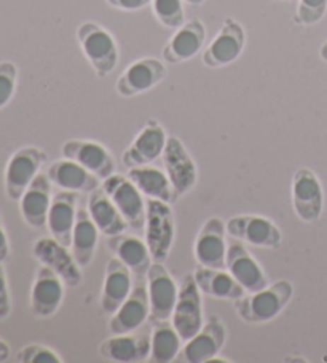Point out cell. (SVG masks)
I'll list each match as a JSON object with an SVG mask.
<instances>
[{"label":"cell","instance_id":"39","mask_svg":"<svg viewBox=\"0 0 327 363\" xmlns=\"http://www.w3.org/2000/svg\"><path fill=\"white\" fill-rule=\"evenodd\" d=\"M10 256V242L7 230L4 228V223L0 220V262H5Z\"/></svg>","mask_w":327,"mask_h":363},{"label":"cell","instance_id":"35","mask_svg":"<svg viewBox=\"0 0 327 363\" xmlns=\"http://www.w3.org/2000/svg\"><path fill=\"white\" fill-rule=\"evenodd\" d=\"M18 67L11 61L0 62V109L5 108L15 95Z\"/></svg>","mask_w":327,"mask_h":363},{"label":"cell","instance_id":"7","mask_svg":"<svg viewBox=\"0 0 327 363\" xmlns=\"http://www.w3.org/2000/svg\"><path fill=\"white\" fill-rule=\"evenodd\" d=\"M150 304V322L169 320L178 303L179 288L163 262L154 261L146 275Z\"/></svg>","mask_w":327,"mask_h":363},{"label":"cell","instance_id":"8","mask_svg":"<svg viewBox=\"0 0 327 363\" xmlns=\"http://www.w3.org/2000/svg\"><path fill=\"white\" fill-rule=\"evenodd\" d=\"M163 167L176 191V196L184 197L192 192L198 181V168L195 160L179 138H168L165 151L161 154Z\"/></svg>","mask_w":327,"mask_h":363},{"label":"cell","instance_id":"25","mask_svg":"<svg viewBox=\"0 0 327 363\" xmlns=\"http://www.w3.org/2000/svg\"><path fill=\"white\" fill-rule=\"evenodd\" d=\"M107 248L127 266L134 277L146 279L150 266H152V255L146 240L134 235L118 234L107 237Z\"/></svg>","mask_w":327,"mask_h":363},{"label":"cell","instance_id":"29","mask_svg":"<svg viewBox=\"0 0 327 363\" xmlns=\"http://www.w3.org/2000/svg\"><path fill=\"white\" fill-rule=\"evenodd\" d=\"M193 277L197 280L200 290L207 296L236 301L246 293V290L231 277L227 269H212L198 264Z\"/></svg>","mask_w":327,"mask_h":363},{"label":"cell","instance_id":"42","mask_svg":"<svg viewBox=\"0 0 327 363\" xmlns=\"http://www.w3.org/2000/svg\"><path fill=\"white\" fill-rule=\"evenodd\" d=\"M184 2H187L188 5H195V7H198V5L203 4L205 0H184Z\"/></svg>","mask_w":327,"mask_h":363},{"label":"cell","instance_id":"27","mask_svg":"<svg viewBox=\"0 0 327 363\" xmlns=\"http://www.w3.org/2000/svg\"><path fill=\"white\" fill-rule=\"evenodd\" d=\"M47 174L50 181H52V184L58 186L62 191L90 194L94 189L101 187V179L96 174L86 170L84 165L77 164L75 160L66 157L53 162V164L48 167Z\"/></svg>","mask_w":327,"mask_h":363},{"label":"cell","instance_id":"36","mask_svg":"<svg viewBox=\"0 0 327 363\" xmlns=\"http://www.w3.org/2000/svg\"><path fill=\"white\" fill-rule=\"evenodd\" d=\"M327 10V0H300L297 13H295V21L305 26H313V24L323 20Z\"/></svg>","mask_w":327,"mask_h":363},{"label":"cell","instance_id":"22","mask_svg":"<svg viewBox=\"0 0 327 363\" xmlns=\"http://www.w3.org/2000/svg\"><path fill=\"white\" fill-rule=\"evenodd\" d=\"M99 354L105 360L118 363H137L149 360L150 335L146 331L112 335L104 342H101Z\"/></svg>","mask_w":327,"mask_h":363},{"label":"cell","instance_id":"11","mask_svg":"<svg viewBox=\"0 0 327 363\" xmlns=\"http://www.w3.org/2000/svg\"><path fill=\"white\" fill-rule=\"evenodd\" d=\"M292 206L302 221L314 223L324 206L323 186L310 168H299L292 177Z\"/></svg>","mask_w":327,"mask_h":363},{"label":"cell","instance_id":"9","mask_svg":"<svg viewBox=\"0 0 327 363\" xmlns=\"http://www.w3.org/2000/svg\"><path fill=\"white\" fill-rule=\"evenodd\" d=\"M227 233L231 239L246 242L259 248L276 250L281 247L282 234L280 228L268 218L259 215H240L230 218Z\"/></svg>","mask_w":327,"mask_h":363},{"label":"cell","instance_id":"4","mask_svg":"<svg viewBox=\"0 0 327 363\" xmlns=\"http://www.w3.org/2000/svg\"><path fill=\"white\" fill-rule=\"evenodd\" d=\"M47 162V154L35 146L18 149L11 155L7 168H5V194L13 202H20L30 183L40 173L42 165Z\"/></svg>","mask_w":327,"mask_h":363},{"label":"cell","instance_id":"41","mask_svg":"<svg viewBox=\"0 0 327 363\" xmlns=\"http://www.w3.org/2000/svg\"><path fill=\"white\" fill-rule=\"evenodd\" d=\"M319 55H321V58H323L324 61H327V42L324 43L323 47H321V52H319Z\"/></svg>","mask_w":327,"mask_h":363},{"label":"cell","instance_id":"6","mask_svg":"<svg viewBox=\"0 0 327 363\" xmlns=\"http://www.w3.org/2000/svg\"><path fill=\"white\" fill-rule=\"evenodd\" d=\"M171 322L178 330L182 341L187 342L203 327V303L201 290L193 274H187L179 286L178 303L173 312Z\"/></svg>","mask_w":327,"mask_h":363},{"label":"cell","instance_id":"17","mask_svg":"<svg viewBox=\"0 0 327 363\" xmlns=\"http://www.w3.org/2000/svg\"><path fill=\"white\" fill-rule=\"evenodd\" d=\"M166 67L156 58H142L125 69L117 80V91L123 98L141 95L166 79Z\"/></svg>","mask_w":327,"mask_h":363},{"label":"cell","instance_id":"28","mask_svg":"<svg viewBox=\"0 0 327 363\" xmlns=\"http://www.w3.org/2000/svg\"><path fill=\"white\" fill-rule=\"evenodd\" d=\"M88 211H90L91 220L96 224L99 233L105 237L125 234L130 228L128 223L118 211L115 203L107 196L103 186L88 194Z\"/></svg>","mask_w":327,"mask_h":363},{"label":"cell","instance_id":"33","mask_svg":"<svg viewBox=\"0 0 327 363\" xmlns=\"http://www.w3.org/2000/svg\"><path fill=\"white\" fill-rule=\"evenodd\" d=\"M152 10L160 24L171 29H179L185 21L182 0H152Z\"/></svg>","mask_w":327,"mask_h":363},{"label":"cell","instance_id":"31","mask_svg":"<svg viewBox=\"0 0 327 363\" xmlns=\"http://www.w3.org/2000/svg\"><path fill=\"white\" fill-rule=\"evenodd\" d=\"M128 178L147 199L161 200L166 203H173L178 199L166 172H161L160 168L152 165L128 168Z\"/></svg>","mask_w":327,"mask_h":363},{"label":"cell","instance_id":"3","mask_svg":"<svg viewBox=\"0 0 327 363\" xmlns=\"http://www.w3.org/2000/svg\"><path fill=\"white\" fill-rule=\"evenodd\" d=\"M146 211V243L156 262H165L174 243V216L169 203L147 199Z\"/></svg>","mask_w":327,"mask_h":363},{"label":"cell","instance_id":"10","mask_svg":"<svg viewBox=\"0 0 327 363\" xmlns=\"http://www.w3.org/2000/svg\"><path fill=\"white\" fill-rule=\"evenodd\" d=\"M33 253L40 264L50 267L53 272L58 274L67 286L77 288L84 280L81 267L75 261L72 252H69L67 247L53 239V237H42V239L37 240L33 247Z\"/></svg>","mask_w":327,"mask_h":363},{"label":"cell","instance_id":"38","mask_svg":"<svg viewBox=\"0 0 327 363\" xmlns=\"http://www.w3.org/2000/svg\"><path fill=\"white\" fill-rule=\"evenodd\" d=\"M150 2H152V0H107V4H109L110 7L127 11L141 10L144 7H147Z\"/></svg>","mask_w":327,"mask_h":363},{"label":"cell","instance_id":"40","mask_svg":"<svg viewBox=\"0 0 327 363\" xmlns=\"http://www.w3.org/2000/svg\"><path fill=\"white\" fill-rule=\"evenodd\" d=\"M11 355V349L7 342H5L2 337H0V363L7 362Z\"/></svg>","mask_w":327,"mask_h":363},{"label":"cell","instance_id":"5","mask_svg":"<svg viewBox=\"0 0 327 363\" xmlns=\"http://www.w3.org/2000/svg\"><path fill=\"white\" fill-rule=\"evenodd\" d=\"M103 189L112 202L115 203L118 211L127 220L130 229L141 230L146 226L147 202L144 200V194L137 189V186L128 177L123 174H112L104 179Z\"/></svg>","mask_w":327,"mask_h":363},{"label":"cell","instance_id":"2","mask_svg":"<svg viewBox=\"0 0 327 363\" xmlns=\"http://www.w3.org/2000/svg\"><path fill=\"white\" fill-rule=\"evenodd\" d=\"M77 39L98 77H107L118 62L117 42L109 30L96 23H84L77 29Z\"/></svg>","mask_w":327,"mask_h":363},{"label":"cell","instance_id":"15","mask_svg":"<svg viewBox=\"0 0 327 363\" xmlns=\"http://www.w3.org/2000/svg\"><path fill=\"white\" fill-rule=\"evenodd\" d=\"M244 45H246V34L243 26L234 18H227L216 39L205 50L203 62L207 67L229 66L240 58Z\"/></svg>","mask_w":327,"mask_h":363},{"label":"cell","instance_id":"12","mask_svg":"<svg viewBox=\"0 0 327 363\" xmlns=\"http://www.w3.org/2000/svg\"><path fill=\"white\" fill-rule=\"evenodd\" d=\"M227 340V330L221 318L211 317L197 335L192 336L178 355L179 362L205 363L217 359Z\"/></svg>","mask_w":327,"mask_h":363},{"label":"cell","instance_id":"14","mask_svg":"<svg viewBox=\"0 0 327 363\" xmlns=\"http://www.w3.org/2000/svg\"><path fill=\"white\" fill-rule=\"evenodd\" d=\"M64 281L47 266L37 269L33 290H30V311L39 318H50L59 311L64 301Z\"/></svg>","mask_w":327,"mask_h":363},{"label":"cell","instance_id":"21","mask_svg":"<svg viewBox=\"0 0 327 363\" xmlns=\"http://www.w3.org/2000/svg\"><path fill=\"white\" fill-rule=\"evenodd\" d=\"M77 192L62 189L54 194L50 205L47 228L53 239L67 248L72 245V233L77 221Z\"/></svg>","mask_w":327,"mask_h":363},{"label":"cell","instance_id":"16","mask_svg":"<svg viewBox=\"0 0 327 363\" xmlns=\"http://www.w3.org/2000/svg\"><path fill=\"white\" fill-rule=\"evenodd\" d=\"M150 317V304L147 284L144 279H139L134 284L130 296L118 308L109 320V330L112 335L133 333L139 330L144 322Z\"/></svg>","mask_w":327,"mask_h":363},{"label":"cell","instance_id":"13","mask_svg":"<svg viewBox=\"0 0 327 363\" xmlns=\"http://www.w3.org/2000/svg\"><path fill=\"white\" fill-rule=\"evenodd\" d=\"M227 224L221 218H210L200 229L193 253L200 266L225 269L227 259Z\"/></svg>","mask_w":327,"mask_h":363},{"label":"cell","instance_id":"19","mask_svg":"<svg viewBox=\"0 0 327 363\" xmlns=\"http://www.w3.org/2000/svg\"><path fill=\"white\" fill-rule=\"evenodd\" d=\"M225 269L246 290V293L259 291L268 285L267 275L262 271L259 262L253 258V255L238 239L229 242Z\"/></svg>","mask_w":327,"mask_h":363},{"label":"cell","instance_id":"18","mask_svg":"<svg viewBox=\"0 0 327 363\" xmlns=\"http://www.w3.org/2000/svg\"><path fill=\"white\" fill-rule=\"evenodd\" d=\"M168 136L160 122L147 121L144 128L130 144L122 155V162L127 168L150 165L165 151Z\"/></svg>","mask_w":327,"mask_h":363},{"label":"cell","instance_id":"1","mask_svg":"<svg viewBox=\"0 0 327 363\" xmlns=\"http://www.w3.org/2000/svg\"><path fill=\"white\" fill-rule=\"evenodd\" d=\"M294 295V286L282 279L235 301L236 315L246 323H267L278 317Z\"/></svg>","mask_w":327,"mask_h":363},{"label":"cell","instance_id":"37","mask_svg":"<svg viewBox=\"0 0 327 363\" xmlns=\"http://www.w3.org/2000/svg\"><path fill=\"white\" fill-rule=\"evenodd\" d=\"M11 314V298L7 280V272L0 262V320H7Z\"/></svg>","mask_w":327,"mask_h":363},{"label":"cell","instance_id":"24","mask_svg":"<svg viewBox=\"0 0 327 363\" xmlns=\"http://www.w3.org/2000/svg\"><path fill=\"white\" fill-rule=\"evenodd\" d=\"M133 274L123 262L114 256L105 266V277L101 291V309L112 315L125 303L133 290Z\"/></svg>","mask_w":327,"mask_h":363},{"label":"cell","instance_id":"34","mask_svg":"<svg viewBox=\"0 0 327 363\" xmlns=\"http://www.w3.org/2000/svg\"><path fill=\"white\" fill-rule=\"evenodd\" d=\"M16 362L20 363H62L59 354L43 344H29L18 350Z\"/></svg>","mask_w":327,"mask_h":363},{"label":"cell","instance_id":"23","mask_svg":"<svg viewBox=\"0 0 327 363\" xmlns=\"http://www.w3.org/2000/svg\"><path fill=\"white\" fill-rule=\"evenodd\" d=\"M52 199V181H50L48 174L39 173L20 199L21 216L29 228H47Z\"/></svg>","mask_w":327,"mask_h":363},{"label":"cell","instance_id":"20","mask_svg":"<svg viewBox=\"0 0 327 363\" xmlns=\"http://www.w3.org/2000/svg\"><path fill=\"white\" fill-rule=\"evenodd\" d=\"M62 157L75 160L99 179H107L115 173V160L103 144L86 140H69L61 147Z\"/></svg>","mask_w":327,"mask_h":363},{"label":"cell","instance_id":"30","mask_svg":"<svg viewBox=\"0 0 327 363\" xmlns=\"http://www.w3.org/2000/svg\"><path fill=\"white\" fill-rule=\"evenodd\" d=\"M99 239V229L91 220L88 206H79L77 208V221H75L74 233H72V255L79 266L84 269L91 266L96 253Z\"/></svg>","mask_w":327,"mask_h":363},{"label":"cell","instance_id":"26","mask_svg":"<svg viewBox=\"0 0 327 363\" xmlns=\"http://www.w3.org/2000/svg\"><path fill=\"white\" fill-rule=\"evenodd\" d=\"M206 40V29L200 20H190L182 24L163 48V60L169 65H178L200 53Z\"/></svg>","mask_w":327,"mask_h":363},{"label":"cell","instance_id":"32","mask_svg":"<svg viewBox=\"0 0 327 363\" xmlns=\"http://www.w3.org/2000/svg\"><path fill=\"white\" fill-rule=\"evenodd\" d=\"M182 337L178 330L169 320L155 322V327L150 335V355L149 360L154 363H169L178 359L182 350Z\"/></svg>","mask_w":327,"mask_h":363}]
</instances>
